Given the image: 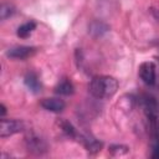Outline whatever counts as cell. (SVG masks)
Instances as JSON below:
<instances>
[{"label":"cell","mask_w":159,"mask_h":159,"mask_svg":"<svg viewBox=\"0 0 159 159\" xmlns=\"http://www.w3.org/2000/svg\"><path fill=\"white\" fill-rule=\"evenodd\" d=\"M88 89L93 97L106 99L116 94L118 89V82L111 76H96L91 80Z\"/></svg>","instance_id":"cell-1"},{"label":"cell","mask_w":159,"mask_h":159,"mask_svg":"<svg viewBox=\"0 0 159 159\" xmlns=\"http://www.w3.org/2000/svg\"><path fill=\"white\" fill-rule=\"evenodd\" d=\"M139 77L145 84L153 86L157 81V67L154 62H150V61L143 62L139 66Z\"/></svg>","instance_id":"cell-2"},{"label":"cell","mask_w":159,"mask_h":159,"mask_svg":"<svg viewBox=\"0 0 159 159\" xmlns=\"http://www.w3.org/2000/svg\"><path fill=\"white\" fill-rule=\"evenodd\" d=\"M24 129V123L19 119H5L2 118L0 122V137L5 138L19 133Z\"/></svg>","instance_id":"cell-3"},{"label":"cell","mask_w":159,"mask_h":159,"mask_svg":"<svg viewBox=\"0 0 159 159\" xmlns=\"http://www.w3.org/2000/svg\"><path fill=\"white\" fill-rule=\"evenodd\" d=\"M35 53V48L31 46H15L7 50L6 56L15 60H24Z\"/></svg>","instance_id":"cell-4"},{"label":"cell","mask_w":159,"mask_h":159,"mask_svg":"<svg viewBox=\"0 0 159 159\" xmlns=\"http://www.w3.org/2000/svg\"><path fill=\"white\" fill-rule=\"evenodd\" d=\"M40 104L46 111L55 112V113L62 112L65 109V106H66L65 102L62 99H60V98H43Z\"/></svg>","instance_id":"cell-5"},{"label":"cell","mask_w":159,"mask_h":159,"mask_svg":"<svg viewBox=\"0 0 159 159\" xmlns=\"http://www.w3.org/2000/svg\"><path fill=\"white\" fill-rule=\"evenodd\" d=\"M140 103H142V106H143V108H144V111H145L148 117L153 116V114H157L159 106H158V102H157V99L154 97L144 94L140 98Z\"/></svg>","instance_id":"cell-6"},{"label":"cell","mask_w":159,"mask_h":159,"mask_svg":"<svg viewBox=\"0 0 159 159\" xmlns=\"http://www.w3.org/2000/svg\"><path fill=\"white\" fill-rule=\"evenodd\" d=\"M26 144H27L29 150H31L34 153H42L46 150V143L43 142V139H41L34 134H31L26 138Z\"/></svg>","instance_id":"cell-7"},{"label":"cell","mask_w":159,"mask_h":159,"mask_svg":"<svg viewBox=\"0 0 159 159\" xmlns=\"http://www.w3.org/2000/svg\"><path fill=\"white\" fill-rule=\"evenodd\" d=\"M24 82L26 84V87L34 92V93H39L41 91V82L39 80V76L35 73V72H27L25 75V78H24Z\"/></svg>","instance_id":"cell-8"},{"label":"cell","mask_w":159,"mask_h":159,"mask_svg":"<svg viewBox=\"0 0 159 159\" xmlns=\"http://www.w3.org/2000/svg\"><path fill=\"white\" fill-rule=\"evenodd\" d=\"M108 30H109V26L107 24H104L103 21H99V20H94L88 25V32L94 37L103 36Z\"/></svg>","instance_id":"cell-9"},{"label":"cell","mask_w":159,"mask_h":159,"mask_svg":"<svg viewBox=\"0 0 159 159\" xmlns=\"http://www.w3.org/2000/svg\"><path fill=\"white\" fill-rule=\"evenodd\" d=\"M75 92V87L72 84V82L68 78H63L61 80L56 87H55V93L57 94H62V96H70Z\"/></svg>","instance_id":"cell-10"},{"label":"cell","mask_w":159,"mask_h":159,"mask_svg":"<svg viewBox=\"0 0 159 159\" xmlns=\"http://www.w3.org/2000/svg\"><path fill=\"white\" fill-rule=\"evenodd\" d=\"M35 29H36V22H35V21H27V22H25V24H22V25H20V26L17 27L16 34H17L19 37L26 39V37H29V36L31 35V32H32Z\"/></svg>","instance_id":"cell-11"},{"label":"cell","mask_w":159,"mask_h":159,"mask_svg":"<svg viewBox=\"0 0 159 159\" xmlns=\"http://www.w3.org/2000/svg\"><path fill=\"white\" fill-rule=\"evenodd\" d=\"M81 140L82 143L84 144V147L89 150V152H98L101 150V147H102V143L98 142L97 139L92 138L91 135H84V137H81Z\"/></svg>","instance_id":"cell-12"},{"label":"cell","mask_w":159,"mask_h":159,"mask_svg":"<svg viewBox=\"0 0 159 159\" xmlns=\"http://www.w3.org/2000/svg\"><path fill=\"white\" fill-rule=\"evenodd\" d=\"M149 127H150V132L154 137L155 140H159V116L158 114H153L149 116Z\"/></svg>","instance_id":"cell-13"},{"label":"cell","mask_w":159,"mask_h":159,"mask_svg":"<svg viewBox=\"0 0 159 159\" xmlns=\"http://www.w3.org/2000/svg\"><path fill=\"white\" fill-rule=\"evenodd\" d=\"M58 124H60V127L62 128V130L65 132L66 135H68V137H77V132H76L75 127H73L70 122H67V120H61Z\"/></svg>","instance_id":"cell-14"},{"label":"cell","mask_w":159,"mask_h":159,"mask_svg":"<svg viewBox=\"0 0 159 159\" xmlns=\"http://www.w3.org/2000/svg\"><path fill=\"white\" fill-rule=\"evenodd\" d=\"M15 12V7L10 4H2L1 5V9H0V16H1V20H5L10 16H12Z\"/></svg>","instance_id":"cell-15"},{"label":"cell","mask_w":159,"mask_h":159,"mask_svg":"<svg viewBox=\"0 0 159 159\" xmlns=\"http://www.w3.org/2000/svg\"><path fill=\"white\" fill-rule=\"evenodd\" d=\"M152 158L159 159V140L155 142V144L153 145V152H152Z\"/></svg>","instance_id":"cell-16"},{"label":"cell","mask_w":159,"mask_h":159,"mask_svg":"<svg viewBox=\"0 0 159 159\" xmlns=\"http://www.w3.org/2000/svg\"><path fill=\"white\" fill-rule=\"evenodd\" d=\"M0 109H1V112H0V114H1V117L6 113V108H5V106L4 104H0Z\"/></svg>","instance_id":"cell-17"}]
</instances>
